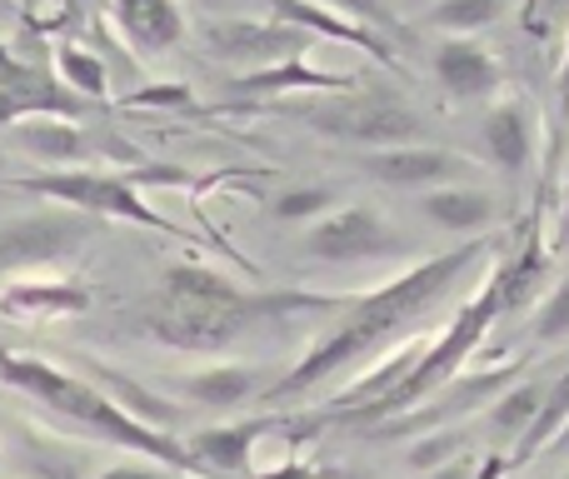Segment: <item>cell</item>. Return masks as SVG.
Here are the masks:
<instances>
[{
    "label": "cell",
    "instance_id": "7c38bea8",
    "mask_svg": "<svg viewBox=\"0 0 569 479\" xmlns=\"http://www.w3.org/2000/svg\"><path fill=\"white\" fill-rule=\"evenodd\" d=\"M276 430V420H236V425H210V430L190 435V460L200 475H256L260 435Z\"/></svg>",
    "mask_w": 569,
    "mask_h": 479
},
{
    "label": "cell",
    "instance_id": "2e32d148",
    "mask_svg": "<svg viewBox=\"0 0 569 479\" xmlns=\"http://www.w3.org/2000/svg\"><path fill=\"white\" fill-rule=\"evenodd\" d=\"M266 375L256 365H206V370L180 375V395L200 410H246L250 400H266Z\"/></svg>",
    "mask_w": 569,
    "mask_h": 479
},
{
    "label": "cell",
    "instance_id": "4fadbf2b",
    "mask_svg": "<svg viewBox=\"0 0 569 479\" xmlns=\"http://www.w3.org/2000/svg\"><path fill=\"white\" fill-rule=\"evenodd\" d=\"M106 6L136 56H170L190 30L180 0H106Z\"/></svg>",
    "mask_w": 569,
    "mask_h": 479
},
{
    "label": "cell",
    "instance_id": "ba28073f",
    "mask_svg": "<svg viewBox=\"0 0 569 479\" xmlns=\"http://www.w3.org/2000/svg\"><path fill=\"white\" fill-rule=\"evenodd\" d=\"M305 255L320 265H365L390 260L405 250V236L375 206H335L325 220L305 230Z\"/></svg>",
    "mask_w": 569,
    "mask_h": 479
},
{
    "label": "cell",
    "instance_id": "4dcf8cb0",
    "mask_svg": "<svg viewBox=\"0 0 569 479\" xmlns=\"http://www.w3.org/2000/svg\"><path fill=\"white\" fill-rule=\"evenodd\" d=\"M465 475H470V465H455V470H440L435 479H465Z\"/></svg>",
    "mask_w": 569,
    "mask_h": 479
},
{
    "label": "cell",
    "instance_id": "ffe728a7",
    "mask_svg": "<svg viewBox=\"0 0 569 479\" xmlns=\"http://www.w3.org/2000/svg\"><path fill=\"white\" fill-rule=\"evenodd\" d=\"M6 310L36 315V320H60L70 310H86V290L80 285H56V280H16L6 290Z\"/></svg>",
    "mask_w": 569,
    "mask_h": 479
},
{
    "label": "cell",
    "instance_id": "44dd1931",
    "mask_svg": "<svg viewBox=\"0 0 569 479\" xmlns=\"http://www.w3.org/2000/svg\"><path fill=\"white\" fill-rule=\"evenodd\" d=\"M545 390H550V380H520V385H510V390H500L490 405V430L520 445L525 430L535 425V415H540Z\"/></svg>",
    "mask_w": 569,
    "mask_h": 479
},
{
    "label": "cell",
    "instance_id": "d4e9b609",
    "mask_svg": "<svg viewBox=\"0 0 569 479\" xmlns=\"http://www.w3.org/2000/svg\"><path fill=\"white\" fill-rule=\"evenodd\" d=\"M320 6H330V10H340L345 20H355V26H365V30H375V36H400V16H395V6L390 0H320Z\"/></svg>",
    "mask_w": 569,
    "mask_h": 479
},
{
    "label": "cell",
    "instance_id": "3957f363",
    "mask_svg": "<svg viewBox=\"0 0 569 479\" xmlns=\"http://www.w3.org/2000/svg\"><path fill=\"white\" fill-rule=\"evenodd\" d=\"M0 380H6L16 395H26L36 410H46L50 420L80 430L86 440L120 445V450L140 455V460H160V465H170V470H180V475L196 470V460H190L186 445L170 440L160 425L130 415L126 400H116V395L100 390V385H90L86 375L60 370V365L40 360V355L6 350V355H0Z\"/></svg>",
    "mask_w": 569,
    "mask_h": 479
},
{
    "label": "cell",
    "instance_id": "603a6c76",
    "mask_svg": "<svg viewBox=\"0 0 569 479\" xmlns=\"http://www.w3.org/2000/svg\"><path fill=\"white\" fill-rule=\"evenodd\" d=\"M56 80L76 100H106L110 96V70L96 50L86 46H60L56 50Z\"/></svg>",
    "mask_w": 569,
    "mask_h": 479
},
{
    "label": "cell",
    "instance_id": "9c48e42d",
    "mask_svg": "<svg viewBox=\"0 0 569 479\" xmlns=\"http://www.w3.org/2000/svg\"><path fill=\"white\" fill-rule=\"evenodd\" d=\"M360 166H365V176L380 180V186L420 190V196L425 190L470 180V160L445 150V146H425V140H415V146H390V150H365Z\"/></svg>",
    "mask_w": 569,
    "mask_h": 479
},
{
    "label": "cell",
    "instance_id": "4316f807",
    "mask_svg": "<svg viewBox=\"0 0 569 479\" xmlns=\"http://www.w3.org/2000/svg\"><path fill=\"white\" fill-rule=\"evenodd\" d=\"M90 479H180V470H170V465H160V460H140V455H130V460L106 465V470H96Z\"/></svg>",
    "mask_w": 569,
    "mask_h": 479
},
{
    "label": "cell",
    "instance_id": "cb8c5ba5",
    "mask_svg": "<svg viewBox=\"0 0 569 479\" xmlns=\"http://www.w3.org/2000/svg\"><path fill=\"white\" fill-rule=\"evenodd\" d=\"M335 210V190L330 186H290L270 200V216L284 220V226H305L310 230L315 220H325Z\"/></svg>",
    "mask_w": 569,
    "mask_h": 479
},
{
    "label": "cell",
    "instance_id": "1f68e13d",
    "mask_svg": "<svg viewBox=\"0 0 569 479\" xmlns=\"http://www.w3.org/2000/svg\"><path fill=\"white\" fill-rule=\"evenodd\" d=\"M425 6H435V0H425Z\"/></svg>",
    "mask_w": 569,
    "mask_h": 479
},
{
    "label": "cell",
    "instance_id": "5bb4252c",
    "mask_svg": "<svg viewBox=\"0 0 569 479\" xmlns=\"http://www.w3.org/2000/svg\"><path fill=\"white\" fill-rule=\"evenodd\" d=\"M420 216L430 220L435 230H450V236H485V230L500 220V196H490L475 180H460V186H440L420 196Z\"/></svg>",
    "mask_w": 569,
    "mask_h": 479
},
{
    "label": "cell",
    "instance_id": "e0dca14e",
    "mask_svg": "<svg viewBox=\"0 0 569 479\" xmlns=\"http://www.w3.org/2000/svg\"><path fill=\"white\" fill-rule=\"evenodd\" d=\"M10 140H16L26 156L46 160L50 170H80V160L96 156V140H90L86 126L60 116H30L20 126H10Z\"/></svg>",
    "mask_w": 569,
    "mask_h": 479
},
{
    "label": "cell",
    "instance_id": "d6986e66",
    "mask_svg": "<svg viewBox=\"0 0 569 479\" xmlns=\"http://www.w3.org/2000/svg\"><path fill=\"white\" fill-rule=\"evenodd\" d=\"M515 0H435V6H425L420 26L425 30H440L445 40H470L480 36V30L500 26L505 16H510Z\"/></svg>",
    "mask_w": 569,
    "mask_h": 479
},
{
    "label": "cell",
    "instance_id": "6da1fadb",
    "mask_svg": "<svg viewBox=\"0 0 569 479\" xmlns=\"http://www.w3.org/2000/svg\"><path fill=\"white\" fill-rule=\"evenodd\" d=\"M485 250H490L485 240H465V245H455V250L420 260L415 270L395 275L390 285L360 295V300H345L330 330H325L320 340H315L310 350H305L300 360L280 375V380H270L266 400L270 405L300 400V395H310L315 385L335 380L340 370H350V365L370 360L375 350L395 345L415 320H425V315H430L435 305H440L445 295L465 280V275H470V265L485 260Z\"/></svg>",
    "mask_w": 569,
    "mask_h": 479
},
{
    "label": "cell",
    "instance_id": "ac0fdd59",
    "mask_svg": "<svg viewBox=\"0 0 569 479\" xmlns=\"http://www.w3.org/2000/svg\"><path fill=\"white\" fill-rule=\"evenodd\" d=\"M485 280H490L495 300H500V315L525 310V305L535 300V290H540V280H545V250H540V240H525L520 250L505 255V260L495 265Z\"/></svg>",
    "mask_w": 569,
    "mask_h": 479
},
{
    "label": "cell",
    "instance_id": "7402d4cb",
    "mask_svg": "<svg viewBox=\"0 0 569 479\" xmlns=\"http://www.w3.org/2000/svg\"><path fill=\"white\" fill-rule=\"evenodd\" d=\"M555 435H569V365L550 380V390H545V405L540 415H535V425L525 430V440L515 445V465H525L530 455H540L545 445L555 440Z\"/></svg>",
    "mask_w": 569,
    "mask_h": 479
},
{
    "label": "cell",
    "instance_id": "484cf974",
    "mask_svg": "<svg viewBox=\"0 0 569 479\" xmlns=\"http://www.w3.org/2000/svg\"><path fill=\"white\" fill-rule=\"evenodd\" d=\"M569 340V280H560L535 310V345H560Z\"/></svg>",
    "mask_w": 569,
    "mask_h": 479
},
{
    "label": "cell",
    "instance_id": "83f0119b",
    "mask_svg": "<svg viewBox=\"0 0 569 479\" xmlns=\"http://www.w3.org/2000/svg\"><path fill=\"white\" fill-rule=\"evenodd\" d=\"M180 100H190L186 86H166V90H136V106H180Z\"/></svg>",
    "mask_w": 569,
    "mask_h": 479
},
{
    "label": "cell",
    "instance_id": "9a60e30c",
    "mask_svg": "<svg viewBox=\"0 0 569 479\" xmlns=\"http://www.w3.org/2000/svg\"><path fill=\"white\" fill-rule=\"evenodd\" d=\"M480 146L500 170L520 176V170L530 166V156H535V116H530V106L515 100V96L490 100V110L480 116Z\"/></svg>",
    "mask_w": 569,
    "mask_h": 479
},
{
    "label": "cell",
    "instance_id": "7a4b0ae2",
    "mask_svg": "<svg viewBox=\"0 0 569 479\" xmlns=\"http://www.w3.org/2000/svg\"><path fill=\"white\" fill-rule=\"evenodd\" d=\"M330 300H310V295H270V290H246L230 275L206 270V265H170L160 295L146 310V330L160 345L180 355H216L230 350L246 330L266 320H280L290 310H320Z\"/></svg>",
    "mask_w": 569,
    "mask_h": 479
},
{
    "label": "cell",
    "instance_id": "277c9868",
    "mask_svg": "<svg viewBox=\"0 0 569 479\" xmlns=\"http://www.w3.org/2000/svg\"><path fill=\"white\" fill-rule=\"evenodd\" d=\"M295 116L310 130L335 140H350L365 150H390V146H415L420 140V116L390 90H335V96H305L295 100Z\"/></svg>",
    "mask_w": 569,
    "mask_h": 479
},
{
    "label": "cell",
    "instance_id": "f546056e",
    "mask_svg": "<svg viewBox=\"0 0 569 479\" xmlns=\"http://www.w3.org/2000/svg\"><path fill=\"white\" fill-rule=\"evenodd\" d=\"M560 106H565V116H569V50H565V66H560Z\"/></svg>",
    "mask_w": 569,
    "mask_h": 479
},
{
    "label": "cell",
    "instance_id": "f1b7e54d",
    "mask_svg": "<svg viewBox=\"0 0 569 479\" xmlns=\"http://www.w3.org/2000/svg\"><path fill=\"white\" fill-rule=\"evenodd\" d=\"M250 479H315V470L300 465V460H284V465H276V470H256Z\"/></svg>",
    "mask_w": 569,
    "mask_h": 479
},
{
    "label": "cell",
    "instance_id": "30bf717a",
    "mask_svg": "<svg viewBox=\"0 0 569 479\" xmlns=\"http://www.w3.org/2000/svg\"><path fill=\"white\" fill-rule=\"evenodd\" d=\"M435 86L455 100V106H480V100H495L505 86V66L480 46V40H440L430 56Z\"/></svg>",
    "mask_w": 569,
    "mask_h": 479
},
{
    "label": "cell",
    "instance_id": "8fae6325",
    "mask_svg": "<svg viewBox=\"0 0 569 479\" xmlns=\"http://www.w3.org/2000/svg\"><path fill=\"white\" fill-rule=\"evenodd\" d=\"M80 240H86V220L80 216H36V220L0 226V275L40 265V260H50V255H66V250H76Z\"/></svg>",
    "mask_w": 569,
    "mask_h": 479
},
{
    "label": "cell",
    "instance_id": "52a82bcc",
    "mask_svg": "<svg viewBox=\"0 0 569 479\" xmlns=\"http://www.w3.org/2000/svg\"><path fill=\"white\" fill-rule=\"evenodd\" d=\"M210 60H226V66H246V76L256 70H276L284 60L310 56L315 36H305L300 26L280 16H216L200 26Z\"/></svg>",
    "mask_w": 569,
    "mask_h": 479
},
{
    "label": "cell",
    "instance_id": "5b68a950",
    "mask_svg": "<svg viewBox=\"0 0 569 479\" xmlns=\"http://www.w3.org/2000/svg\"><path fill=\"white\" fill-rule=\"evenodd\" d=\"M495 320H500V300H495L490 280H485L480 295H470V300H465V310L455 315V320L445 325L435 340H425L420 365L405 375V385H400V390H395L375 415H385V410H410V405L430 400L435 390H445V385H450L455 375L465 370V360H470V355L485 345V335H490Z\"/></svg>",
    "mask_w": 569,
    "mask_h": 479
},
{
    "label": "cell",
    "instance_id": "8992f818",
    "mask_svg": "<svg viewBox=\"0 0 569 479\" xmlns=\"http://www.w3.org/2000/svg\"><path fill=\"white\" fill-rule=\"evenodd\" d=\"M16 190L26 196H46L60 200V206L80 210V216H106V220H130V226L146 230H176L156 206H146L130 176H116V170H40V176L16 180Z\"/></svg>",
    "mask_w": 569,
    "mask_h": 479
}]
</instances>
